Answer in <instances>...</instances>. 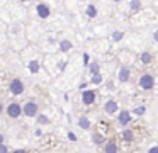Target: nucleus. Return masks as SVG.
Listing matches in <instances>:
<instances>
[{"label": "nucleus", "instance_id": "obj_1", "mask_svg": "<svg viewBox=\"0 0 158 153\" xmlns=\"http://www.w3.org/2000/svg\"><path fill=\"white\" fill-rule=\"evenodd\" d=\"M22 114L26 117H38L39 114V105L34 100H27L26 104H22Z\"/></svg>", "mask_w": 158, "mask_h": 153}, {"label": "nucleus", "instance_id": "obj_2", "mask_svg": "<svg viewBox=\"0 0 158 153\" xmlns=\"http://www.w3.org/2000/svg\"><path fill=\"white\" fill-rule=\"evenodd\" d=\"M5 114L10 119H19L22 116V104H19V102H10V104L5 107Z\"/></svg>", "mask_w": 158, "mask_h": 153}, {"label": "nucleus", "instance_id": "obj_3", "mask_svg": "<svg viewBox=\"0 0 158 153\" xmlns=\"http://www.w3.org/2000/svg\"><path fill=\"white\" fill-rule=\"evenodd\" d=\"M9 90H10L12 95H22L26 90V85L21 78H14V80H10V83H9Z\"/></svg>", "mask_w": 158, "mask_h": 153}, {"label": "nucleus", "instance_id": "obj_4", "mask_svg": "<svg viewBox=\"0 0 158 153\" xmlns=\"http://www.w3.org/2000/svg\"><path fill=\"white\" fill-rule=\"evenodd\" d=\"M139 87L143 88V90H153V87H155L153 75H150V73L141 75V77H139Z\"/></svg>", "mask_w": 158, "mask_h": 153}, {"label": "nucleus", "instance_id": "obj_5", "mask_svg": "<svg viewBox=\"0 0 158 153\" xmlns=\"http://www.w3.org/2000/svg\"><path fill=\"white\" fill-rule=\"evenodd\" d=\"M97 99V92L95 90H83L82 92V102L83 105H92Z\"/></svg>", "mask_w": 158, "mask_h": 153}, {"label": "nucleus", "instance_id": "obj_6", "mask_svg": "<svg viewBox=\"0 0 158 153\" xmlns=\"http://www.w3.org/2000/svg\"><path fill=\"white\" fill-rule=\"evenodd\" d=\"M36 14H38V17H41V19H48L49 14H51V9H49L48 3H38V5H36Z\"/></svg>", "mask_w": 158, "mask_h": 153}, {"label": "nucleus", "instance_id": "obj_7", "mask_svg": "<svg viewBox=\"0 0 158 153\" xmlns=\"http://www.w3.org/2000/svg\"><path fill=\"white\" fill-rule=\"evenodd\" d=\"M117 122H119V126L126 128L131 122V112L129 111H119V114H117Z\"/></svg>", "mask_w": 158, "mask_h": 153}, {"label": "nucleus", "instance_id": "obj_8", "mask_svg": "<svg viewBox=\"0 0 158 153\" xmlns=\"http://www.w3.org/2000/svg\"><path fill=\"white\" fill-rule=\"evenodd\" d=\"M104 153H119V145L114 139H109L104 143Z\"/></svg>", "mask_w": 158, "mask_h": 153}, {"label": "nucleus", "instance_id": "obj_9", "mask_svg": "<svg viewBox=\"0 0 158 153\" xmlns=\"http://www.w3.org/2000/svg\"><path fill=\"white\" fill-rule=\"evenodd\" d=\"M129 78H131V70L127 66H121L119 71H117V80L124 83V82H127Z\"/></svg>", "mask_w": 158, "mask_h": 153}, {"label": "nucleus", "instance_id": "obj_10", "mask_svg": "<svg viewBox=\"0 0 158 153\" xmlns=\"http://www.w3.org/2000/svg\"><path fill=\"white\" fill-rule=\"evenodd\" d=\"M117 107H119V105H117L116 100H107L106 104H104V112H106V114H116Z\"/></svg>", "mask_w": 158, "mask_h": 153}, {"label": "nucleus", "instance_id": "obj_11", "mask_svg": "<svg viewBox=\"0 0 158 153\" xmlns=\"http://www.w3.org/2000/svg\"><path fill=\"white\" fill-rule=\"evenodd\" d=\"M90 126H92V122H90V119L89 117H85V116H82V117L78 119V128L80 129H90Z\"/></svg>", "mask_w": 158, "mask_h": 153}, {"label": "nucleus", "instance_id": "obj_12", "mask_svg": "<svg viewBox=\"0 0 158 153\" xmlns=\"http://www.w3.org/2000/svg\"><path fill=\"white\" fill-rule=\"evenodd\" d=\"M121 138H123L124 141H127V143L133 141V139H134V131H133V129H124V131L121 133Z\"/></svg>", "mask_w": 158, "mask_h": 153}, {"label": "nucleus", "instance_id": "obj_13", "mask_svg": "<svg viewBox=\"0 0 158 153\" xmlns=\"http://www.w3.org/2000/svg\"><path fill=\"white\" fill-rule=\"evenodd\" d=\"M60 49H61L63 53L70 51V49H72V43H70L68 39H61V41H60Z\"/></svg>", "mask_w": 158, "mask_h": 153}, {"label": "nucleus", "instance_id": "obj_14", "mask_svg": "<svg viewBox=\"0 0 158 153\" xmlns=\"http://www.w3.org/2000/svg\"><path fill=\"white\" fill-rule=\"evenodd\" d=\"M139 60H141V63L148 65V63H151V60H153V56H151V53H148V51H144V53H141Z\"/></svg>", "mask_w": 158, "mask_h": 153}, {"label": "nucleus", "instance_id": "obj_15", "mask_svg": "<svg viewBox=\"0 0 158 153\" xmlns=\"http://www.w3.org/2000/svg\"><path fill=\"white\" fill-rule=\"evenodd\" d=\"M92 141L95 143V145H104V143H106V141H104V136L100 134V133H94V134H92Z\"/></svg>", "mask_w": 158, "mask_h": 153}, {"label": "nucleus", "instance_id": "obj_16", "mask_svg": "<svg viewBox=\"0 0 158 153\" xmlns=\"http://www.w3.org/2000/svg\"><path fill=\"white\" fill-rule=\"evenodd\" d=\"M87 15H89L90 19H94V17H97V7L90 3V5L87 7Z\"/></svg>", "mask_w": 158, "mask_h": 153}, {"label": "nucleus", "instance_id": "obj_17", "mask_svg": "<svg viewBox=\"0 0 158 153\" xmlns=\"http://www.w3.org/2000/svg\"><path fill=\"white\" fill-rule=\"evenodd\" d=\"M36 119H38V124H49V122H51V121H49V117H48V116H44V114H38V117H36Z\"/></svg>", "mask_w": 158, "mask_h": 153}, {"label": "nucleus", "instance_id": "obj_18", "mask_svg": "<svg viewBox=\"0 0 158 153\" xmlns=\"http://www.w3.org/2000/svg\"><path fill=\"white\" fill-rule=\"evenodd\" d=\"M29 70H31L32 73H38V71H39V63L36 60H32L31 63H29Z\"/></svg>", "mask_w": 158, "mask_h": 153}, {"label": "nucleus", "instance_id": "obj_19", "mask_svg": "<svg viewBox=\"0 0 158 153\" xmlns=\"http://www.w3.org/2000/svg\"><path fill=\"white\" fill-rule=\"evenodd\" d=\"M99 70H100V66H99V63H90V75H99Z\"/></svg>", "mask_w": 158, "mask_h": 153}, {"label": "nucleus", "instance_id": "obj_20", "mask_svg": "<svg viewBox=\"0 0 158 153\" xmlns=\"http://www.w3.org/2000/svg\"><path fill=\"white\" fill-rule=\"evenodd\" d=\"M129 9L133 10V12H138V10L141 9V2H138V0H133V2L129 3Z\"/></svg>", "mask_w": 158, "mask_h": 153}, {"label": "nucleus", "instance_id": "obj_21", "mask_svg": "<svg viewBox=\"0 0 158 153\" xmlns=\"http://www.w3.org/2000/svg\"><path fill=\"white\" fill-rule=\"evenodd\" d=\"M144 112H146V107H144V105H139V107L133 109V114H136V116H143Z\"/></svg>", "mask_w": 158, "mask_h": 153}, {"label": "nucleus", "instance_id": "obj_22", "mask_svg": "<svg viewBox=\"0 0 158 153\" xmlns=\"http://www.w3.org/2000/svg\"><path fill=\"white\" fill-rule=\"evenodd\" d=\"M123 37H124L123 31H116V32H112V41H121Z\"/></svg>", "mask_w": 158, "mask_h": 153}, {"label": "nucleus", "instance_id": "obj_23", "mask_svg": "<svg viewBox=\"0 0 158 153\" xmlns=\"http://www.w3.org/2000/svg\"><path fill=\"white\" fill-rule=\"evenodd\" d=\"M90 82H92V83L94 85H99V83H102V75H94V77H92V80H90Z\"/></svg>", "mask_w": 158, "mask_h": 153}, {"label": "nucleus", "instance_id": "obj_24", "mask_svg": "<svg viewBox=\"0 0 158 153\" xmlns=\"http://www.w3.org/2000/svg\"><path fill=\"white\" fill-rule=\"evenodd\" d=\"M0 153H9V146L5 145V143L4 145H0Z\"/></svg>", "mask_w": 158, "mask_h": 153}, {"label": "nucleus", "instance_id": "obj_25", "mask_svg": "<svg viewBox=\"0 0 158 153\" xmlns=\"http://www.w3.org/2000/svg\"><path fill=\"white\" fill-rule=\"evenodd\" d=\"M68 139H70V141H77V136H75V133H72V131H70V133H68Z\"/></svg>", "mask_w": 158, "mask_h": 153}, {"label": "nucleus", "instance_id": "obj_26", "mask_svg": "<svg viewBox=\"0 0 158 153\" xmlns=\"http://www.w3.org/2000/svg\"><path fill=\"white\" fill-rule=\"evenodd\" d=\"M148 153H158V145H155V146H151L150 150H148Z\"/></svg>", "mask_w": 158, "mask_h": 153}, {"label": "nucleus", "instance_id": "obj_27", "mask_svg": "<svg viewBox=\"0 0 158 153\" xmlns=\"http://www.w3.org/2000/svg\"><path fill=\"white\" fill-rule=\"evenodd\" d=\"M83 63L89 65V54H83Z\"/></svg>", "mask_w": 158, "mask_h": 153}, {"label": "nucleus", "instance_id": "obj_28", "mask_svg": "<svg viewBox=\"0 0 158 153\" xmlns=\"http://www.w3.org/2000/svg\"><path fill=\"white\" fill-rule=\"evenodd\" d=\"M65 61H60V63H58V66H60V70H63V68H65Z\"/></svg>", "mask_w": 158, "mask_h": 153}, {"label": "nucleus", "instance_id": "obj_29", "mask_svg": "<svg viewBox=\"0 0 158 153\" xmlns=\"http://www.w3.org/2000/svg\"><path fill=\"white\" fill-rule=\"evenodd\" d=\"M2 112H5V105L0 102V114H2Z\"/></svg>", "mask_w": 158, "mask_h": 153}, {"label": "nucleus", "instance_id": "obj_30", "mask_svg": "<svg viewBox=\"0 0 158 153\" xmlns=\"http://www.w3.org/2000/svg\"><path fill=\"white\" fill-rule=\"evenodd\" d=\"M153 39H155V41H158V29L153 32Z\"/></svg>", "mask_w": 158, "mask_h": 153}, {"label": "nucleus", "instance_id": "obj_31", "mask_svg": "<svg viewBox=\"0 0 158 153\" xmlns=\"http://www.w3.org/2000/svg\"><path fill=\"white\" fill-rule=\"evenodd\" d=\"M0 145H4V134H0Z\"/></svg>", "mask_w": 158, "mask_h": 153}, {"label": "nucleus", "instance_id": "obj_32", "mask_svg": "<svg viewBox=\"0 0 158 153\" xmlns=\"http://www.w3.org/2000/svg\"><path fill=\"white\" fill-rule=\"evenodd\" d=\"M15 153H26L24 150H15Z\"/></svg>", "mask_w": 158, "mask_h": 153}]
</instances>
